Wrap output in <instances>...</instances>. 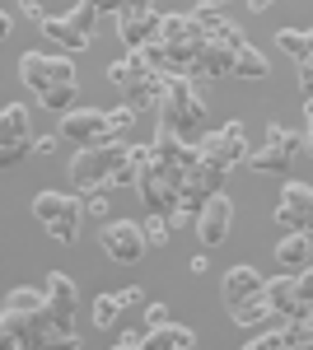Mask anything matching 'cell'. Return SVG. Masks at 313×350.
Segmentation results:
<instances>
[{
    "label": "cell",
    "instance_id": "obj_1",
    "mask_svg": "<svg viewBox=\"0 0 313 350\" xmlns=\"http://www.w3.org/2000/svg\"><path fill=\"white\" fill-rule=\"evenodd\" d=\"M19 80L38 94V103L47 112H71L75 108V89H79V80H75V61L61 52V56H47V52H24L19 56Z\"/></svg>",
    "mask_w": 313,
    "mask_h": 350
},
{
    "label": "cell",
    "instance_id": "obj_2",
    "mask_svg": "<svg viewBox=\"0 0 313 350\" xmlns=\"http://www.w3.org/2000/svg\"><path fill=\"white\" fill-rule=\"evenodd\" d=\"M159 126L178 131L183 140H201V135H206V98L197 94V80H192V75H168V80H164Z\"/></svg>",
    "mask_w": 313,
    "mask_h": 350
},
{
    "label": "cell",
    "instance_id": "obj_3",
    "mask_svg": "<svg viewBox=\"0 0 313 350\" xmlns=\"http://www.w3.org/2000/svg\"><path fill=\"white\" fill-rule=\"evenodd\" d=\"M108 80L117 84L122 103H131L136 112H159V98H164V80L168 75H159L140 52H127V61H112L108 66Z\"/></svg>",
    "mask_w": 313,
    "mask_h": 350
},
{
    "label": "cell",
    "instance_id": "obj_4",
    "mask_svg": "<svg viewBox=\"0 0 313 350\" xmlns=\"http://www.w3.org/2000/svg\"><path fill=\"white\" fill-rule=\"evenodd\" d=\"M131 159V145H117V140H108V145H79V154L71 159V187L75 191H99L112 183V173Z\"/></svg>",
    "mask_w": 313,
    "mask_h": 350
},
{
    "label": "cell",
    "instance_id": "obj_5",
    "mask_svg": "<svg viewBox=\"0 0 313 350\" xmlns=\"http://www.w3.org/2000/svg\"><path fill=\"white\" fill-rule=\"evenodd\" d=\"M33 219L56 243H75L79 219H84V196H75V191H38L33 196Z\"/></svg>",
    "mask_w": 313,
    "mask_h": 350
},
{
    "label": "cell",
    "instance_id": "obj_6",
    "mask_svg": "<svg viewBox=\"0 0 313 350\" xmlns=\"http://www.w3.org/2000/svg\"><path fill=\"white\" fill-rule=\"evenodd\" d=\"M159 38H164L168 56H173V70H178V75H192L197 56H201V47H206V28H201V19H197V14H164Z\"/></svg>",
    "mask_w": 313,
    "mask_h": 350
},
{
    "label": "cell",
    "instance_id": "obj_7",
    "mask_svg": "<svg viewBox=\"0 0 313 350\" xmlns=\"http://www.w3.org/2000/svg\"><path fill=\"white\" fill-rule=\"evenodd\" d=\"M99 247H103L112 262L136 267V262L150 252V243H145V224H140V219H108L103 229H99Z\"/></svg>",
    "mask_w": 313,
    "mask_h": 350
},
{
    "label": "cell",
    "instance_id": "obj_8",
    "mask_svg": "<svg viewBox=\"0 0 313 350\" xmlns=\"http://www.w3.org/2000/svg\"><path fill=\"white\" fill-rule=\"evenodd\" d=\"M61 140H71V145H108V140H117L112 131V117L103 108H71L61 112Z\"/></svg>",
    "mask_w": 313,
    "mask_h": 350
},
{
    "label": "cell",
    "instance_id": "obj_9",
    "mask_svg": "<svg viewBox=\"0 0 313 350\" xmlns=\"http://www.w3.org/2000/svg\"><path fill=\"white\" fill-rule=\"evenodd\" d=\"M299 145H304L299 131H290V126H281V122H271V126H266V145L248 154V168H253V173H286L290 159L299 154Z\"/></svg>",
    "mask_w": 313,
    "mask_h": 350
},
{
    "label": "cell",
    "instance_id": "obj_10",
    "mask_svg": "<svg viewBox=\"0 0 313 350\" xmlns=\"http://www.w3.org/2000/svg\"><path fill=\"white\" fill-rule=\"evenodd\" d=\"M201 159H210V163H220V168H234V163H248V126L243 122H225L220 131H206L201 140Z\"/></svg>",
    "mask_w": 313,
    "mask_h": 350
},
{
    "label": "cell",
    "instance_id": "obj_11",
    "mask_svg": "<svg viewBox=\"0 0 313 350\" xmlns=\"http://www.w3.org/2000/svg\"><path fill=\"white\" fill-rule=\"evenodd\" d=\"M164 24V14H159L155 0H122V10H117V38L127 42V52H136L140 42H150Z\"/></svg>",
    "mask_w": 313,
    "mask_h": 350
},
{
    "label": "cell",
    "instance_id": "obj_12",
    "mask_svg": "<svg viewBox=\"0 0 313 350\" xmlns=\"http://www.w3.org/2000/svg\"><path fill=\"white\" fill-rule=\"evenodd\" d=\"M28 122H33V117H28L24 103H5V112H0V163H5V168H14L19 159L33 154Z\"/></svg>",
    "mask_w": 313,
    "mask_h": 350
},
{
    "label": "cell",
    "instance_id": "obj_13",
    "mask_svg": "<svg viewBox=\"0 0 313 350\" xmlns=\"http://www.w3.org/2000/svg\"><path fill=\"white\" fill-rule=\"evenodd\" d=\"M47 308H52V318L61 323V332H66V346H84L75 336V313H79V285L71 280V275H61V271H52L47 275Z\"/></svg>",
    "mask_w": 313,
    "mask_h": 350
},
{
    "label": "cell",
    "instance_id": "obj_14",
    "mask_svg": "<svg viewBox=\"0 0 313 350\" xmlns=\"http://www.w3.org/2000/svg\"><path fill=\"white\" fill-rule=\"evenodd\" d=\"M150 150H155V159L164 163L173 178H187V173L201 163V145H197V140H183V135L168 131V126H159V131H155Z\"/></svg>",
    "mask_w": 313,
    "mask_h": 350
},
{
    "label": "cell",
    "instance_id": "obj_15",
    "mask_svg": "<svg viewBox=\"0 0 313 350\" xmlns=\"http://www.w3.org/2000/svg\"><path fill=\"white\" fill-rule=\"evenodd\" d=\"M229 224H234V201L225 191H215L201 206V215H197V239L206 243V247H220V243L229 239Z\"/></svg>",
    "mask_w": 313,
    "mask_h": 350
},
{
    "label": "cell",
    "instance_id": "obj_16",
    "mask_svg": "<svg viewBox=\"0 0 313 350\" xmlns=\"http://www.w3.org/2000/svg\"><path fill=\"white\" fill-rule=\"evenodd\" d=\"M276 224L281 229H313V187L309 183H286L281 206H276Z\"/></svg>",
    "mask_w": 313,
    "mask_h": 350
},
{
    "label": "cell",
    "instance_id": "obj_17",
    "mask_svg": "<svg viewBox=\"0 0 313 350\" xmlns=\"http://www.w3.org/2000/svg\"><path fill=\"white\" fill-rule=\"evenodd\" d=\"M38 28H42V38H47V42H56L66 56H79V52H89V47H94V33H84L71 14H47Z\"/></svg>",
    "mask_w": 313,
    "mask_h": 350
},
{
    "label": "cell",
    "instance_id": "obj_18",
    "mask_svg": "<svg viewBox=\"0 0 313 350\" xmlns=\"http://www.w3.org/2000/svg\"><path fill=\"white\" fill-rule=\"evenodd\" d=\"M234 56H238V47L206 38V47H201L197 66H192V80H225V75H234Z\"/></svg>",
    "mask_w": 313,
    "mask_h": 350
},
{
    "label": "cell",
    "instance_id": "obj_19",
    "mask_svg": "<svg viewBox=\"0 0 313 350\" xmlns=\"http://www.w3.org/2000/svg\"><path fill=\"white\" fill-rule=\"evenodd\" d=\"M266 290V280H262L258 267H248V262H238V267H229V275L220 280V295H225V304H243V299H253Z\"/></svg>",
    "mask_w": 313,
    "mask_h": 350
},
{
    "label": "cell",
    "instance_id": "obj_20",
    "mask_svg": "<svg viewBox=\"0 0 313 350\" xmlns=\"http://www.w3.org/2000/svg\"><path fill=\"white\" fill-rule=\"evenodd\" d=\"M276 262L290 271L313 267V229H290L286 239L276 243Z\"/></svg>",
    "mask_w": 313,
    "mask_h": 350
},
{
    "label": "cell",
    "instance_id": "obj_21",
    "mask_svg": "<svg viewBox=\"0 0 313 350\" xmlns=\"http://www.w3.org/2000/svg\"><path fill=\"white\" fill-rule=\"evenodd\" d=\"M197 19L206 28V38H215V42H229V47H243V42H248L243 28H238L229 14H220V10H197Z\"/></svg>",
    "mask_w": 313,
    "mask_h": 350
},
{
    "label": "cell",
    "instance_id": "obj_22",
    "mask_svg": "<svg viewBox=\"0 0 313 350\" xmlns=\"http://www.w3.org/2000/svg\"><path fill=\"white\" fill-rule=\"evenodd\" d=\"M197 346V332L183 323H168V327H155L145 336V350H192Z\"/></svg>",
    "mask_w": 313,
    "mask_h": 350
},
{
    "label": "cell",
    "instance_id": "obj_23",
    "mask_svg": "<svg viewBox=\"0 0 313 350\" xmlns=\"http://www.w3.org/2000/svg\"><path fill=\"white\" fill-rule=\"evenodd\" d=\"M229 318H234V327H262L266 318H276V308H271V299L262 290V295L243 299V304H229Z\"/></svg>",
    "mask_w": 313,
    "mask_h": 350
},
{
    "label": "cell",
    "instance_id": "obj_24",
    "mask_svg": "<svg viewBox=\"0 0 313 350\" xmlns=\"http://www.w3.org/2000/svg\"><path fill=\"white\" fill-rule=\"evenodd\" d=\"M266 299H271L276 318H299V313H304L299 299H295V275H276V280H266Z\"/></svg>",
    "mask_w": 313,
    "mask_h": 350
},
{
    "label": "cell",
    "instance_id": "obj_25",
    "mask_svg": "<svg viewBox=\"0 0 313 350\" xmlns=\"http://www.w3.org/2000/svg\"><path fill=\"white\" fill-rule=\"evenodd\" d=\"M234 75L238 80H266V75H271V61H266L253 42H243L238 56H234Z\"/></svg>",
    "mask_w": 313,
    "mask_h": 350
},
{
    "label": "cell",
    "instance_id": "obj_26",
    "mask_svg": "<svg viewBox=\"0 0 313 350\" xmlns=\"http://www.w3.org/2000/svg\"><path fill=\"white\" fill-rule=\"evenodd\" d=\"M145 224V243H150V252H164L168 247V239H173V215H159V211H150V219H140Z\"/></svg>",
    "mask_w": 313,
    "mask_h": 350
},
{
    "label": "cell",
    "instance_id": "obj_27",
    "mask_svg": "<svg viewBox=\"0 0 313 350\" xmlns=\"http://www.w3.org/2000/svg\"><path fill=\"white\" fill-rule=\"evenodd\" d=\"M276 42H281V52L295 56V61H304L309 47H313V38H309V33H299V28H276Z\"/></svg>",
    "mask_w": 313,
    "mask_h": 350
},
{
    "label": "cell",
    "instance_id": "obj_28",
    "mask_svg": "<svg viewBox=\"0 0 313 350\" xmlns=\"http://www.w3.org/2000/svg\"><path fill=\"white\" fill-rule=\"evenodd\" d=\"M5 304L19 308V313H38V308H47V290H28V285H19V290L5 295Z\"/></svg>",
    "mask_w": 313,
    "mask_h": 350
},
{
    "label": "cell",
    "instance_id": "obj_29",
    "mask_svg": "<svg viewBox=\"0 0 313 350\" xmlns=\"http://www.w3.org/2000/svg\"><path fill=\"white\" fill-rule=\"evenodd\" d=\"M122 308H127L122 295H99V299H94V327H112Z\"/></svg>",
    "mask_w": 313,
    "mask_h": 350
},
{
    "label": "cell",
    "instance_id": "obj_30",
    "mask_svg": "<svg viewBox=\"0 0 313 350\" xmlns=\"http://www.w3.org/2000/svg\"><path fill=\"white\" fill-rule=\"evenodd\" d=\"M248 350H286V318H281V327H271V332H258L253 341H243Z\"/></svg>",
    "mask_w": 313,
    "mask_h": 350
},
{
    "label": "cell",
    "instance_id": "obj_31",
    "mask_svg": "<svg viewBox=\"0 0 313 350\" xmlns=\"http://www.w3.org/2000/svg\"><path fill=\"white\" fill-rule=\"evenodd\" d=\"M295 299H299V308L309 313V304H313V267L295 271Z\"/></svg>",
    "mask_w": 313,
    "mask_h": 350
},
{
    "label": "cell",
    "instance_id": "obj_32",
    "mask_svg": "<svg viewBox=\"0 0 313 350\" xmlns=\"http://www.w3.org/2000/svg\"><path fill=\"white\" fill-rule=\"evenodd\" d=\"M108 117H112V131L122 135V131H131V126H136V117H140V112L131 108V103H117V108L108 112Z\"/></svg>",
    "mask_w": 313,
    "mask_h": 350
},
{
    "label": "cell",
    "instance_id": "obj_33",
    "mask_svg": "<svg viewBox=\"0 0 313 350\" xmlns=\"http://www.w3.org/2000/svg\"><path fill=\"white\" fill-rule=\"evenodd\" d=\"M71 19H75V24L84 28V33H94V28H99V10H94V5H84V0H79L75 10H71Z\"/></svg>",
    "mask_w": 313,
    "mask_h": 350
},
{
    "label": "cell",
    "instance_id": "obj_34",
    "mask_svg": "<svg viewBox=\"0 0 313 350\" xmlns=\"http://www.w3.org/2000/svg\"><path fill=\"white\" fill-rule=\"evenodd\" d=\"M84 215L89 219H108V196L103 191H89V196H84Z\"/></svg>",
    "mask_w": 313,
    "mask_h": 350
},
{
    "label": "cell",
    "instance_id": "obj_35",
    "mask_svg": "<svg viewBox=\"0 0 313 350\" xmlns=\"http://www.w3.org/2000/svg\"><path fill=\"white\" fill-rule=\"evenodd\" d=\"M145 327L155 332V327H168V308L164 304H145Z\"/></svg>",
    "mask_w": 313,
    "mask_h": 350
},
{
    "label": "cell",
    "instance_id": "obj_36",
    "mask_svg": "<svg viewBox=\"0 0 313 350\" xmlns=\"http://www.w3.org/2000/svg\"><path fill=\"white\" fill-rule=\"evenodd\" d=\"M112 346H117V350H145V336H140V332H122Z\"/></svg>",
    "mask_w": 313,
    "mask_h": 350
},
{
    "label": "cell",
    "instance_id": "obj_37",
    "mask_svg": "<svg viewBox=\"0 0 313 350\" xmlns=\"http://www.w3.org/2000/svg\"><path fill=\"white\" fill-rule=\"evenodd\" d=\"M19 14L33 19V24H42V19H47V14H42V0H19Z\"/></svg>",
    "mask_w": 313,
    "mask_h": 350
},
{
    "label": "cell",
    "instance_id": "obj_38",
    "mask_svg": "<svg viewBox=\"0 0 313 350\" xmlns=\"http://www.w3.org/2000/svg\"><path fill=\"white\" fill-rule=\"evenodd\" d=\"M122 295V304H145V290L140 285H127V290H117Z\"/></svg>",
    "mask_w": 313,
    "mask_h": 350
},
{
    "label": "cell",
    "instance_id": "obj_39",
    "mask_svg": "<svg viewBox=\"0 0 313 350\" xmlns=\"http://www.w3.org/2000/svg\"><path fill=\"white\" fill-rule=\"evenodd\" d=\"M84 5H94L99 14H117V10H122V0H84Z\"/></svg>",
    "mask_w": 313,
    "mask_h": 350
},
{
    "label": "cell",
    "instance_id": "obj_40",
    "mask_svg": "<svg viewBox=\"0 0 313 350\" xmlns=\"http://www.w3.org/2000/svg\"><path fill=\"white\" fill-rule=\"evenodd\" d=\"M229 5H238V0H197V10H220V14H225Z\"/></svg>",
    "mask_w": 313,
    "mask_h": 350
},
{
    "label": "cell",
    "instance_id": "obj_41",
    "mask_svg": "<svg viewBox=\"0 0 313 350\" xmlns=\"http://www.w3.org/2000/svg\"><path fill=\"white\" fill-rule=\"evenodd\" d=\"M299 89H304V98H313V70L299 66Z\"/></svg>",
    "mask_w": 313,
    "mask_h": 350
},
{
    "label": "cell",
    "instance_id": "obj_42",
    "mask_svg": "<svg viewBox=\"0 0 313 350\" xmlns=\"http://www.w3.org/2000/svg\"><path fill=\"white\" fill-rule=\"evenodd\" d=\"M61 135V131H56ZM56 135H42V140H33V150H38V154H47V150H56Z\"/></svg>",
    "mask_w": 313,
    "mask_h": 350
},
{
    "label": "cell",
    "instance_id": "obj_43",
    "mask_svg": "<svg viewBox=\"0 0 313 350\" xmlns=\"http://www.w3.org/2000/svg\"><path fill=\"white\" fill-rule=\"evenodd\" d=\"M206 267H210L206 257H192V262H187V271H192V275H206Z\"/></svg>",
    "mask_w": 313,
    "mask_h": 350
},
{
    "label": "cell",
    "instance_id": "obj_44",
    "mask_svg": "<svg viewBox=\"0 0 313 350\" xmlns=\"http://www.w3.org/2000/svg\"><path fill=\"white\" fill-rule=\"evenodd\" d=\"M271 5H276V0H248V10H253V14H262V10H271Z\"/></svg>",
    "mask_w": 313,
    "mask_h": 350
},
{
    "label": "cell",
    "instance_id": "obj_45",
    "mask_svg": "<svg viewBox=\"0 0 313 350\" xmlns=\"http://www.w3.org/2000/svg\"><path fill=\"white\" fill-rule=\"evenodd\" d=\"M304 122H309V131H313V98H304Z\"/></svg>",
    "mask_w": 313,
    "mask_h": 350
},
{
    "label": "cell",
    "instance_id": "obj_46",
    "mask_svg": "<svg viewBox=\"0 0 313 350\" xmlns=\"http://www.w3.org/2000/svg\"><path fill=\"white\" fill-rule=\"evenodd\" d=\"M313 38V33H309ZM299 66H304V70H313V47H309V56H304V61H299Z\"/></svg>",
    "mask_w": 313,
    "mask_h": 350
},
{
    "label": "cell",
    "instance_id": "obj_47",
    "mask_svg": "<svg viewBox=\"0 0 313 350\" xmlns=\"http://www.w3.org/2000/svg\"><path fill=\"white\" fill-rule=\"evenodd\" d=\"M309 154H313V131H309Z\"/></svg>",
    "mask_w": 313,
    "mask_h": 350
},
{
    "label": "cell",
    "instance_id": "obj_48",
    "mask_svg": "<svg viewBox=\"0 0 313 350\" xmlns=\"http://www.w3.org/2000/svg\"><path fill=\"white\" fill-rule=\"evenodd\" d=\"M309 318H313V304H309Z\"/></svg>",
    "mask_w": 313,
    "mask_h": 350
}]
</instances>
